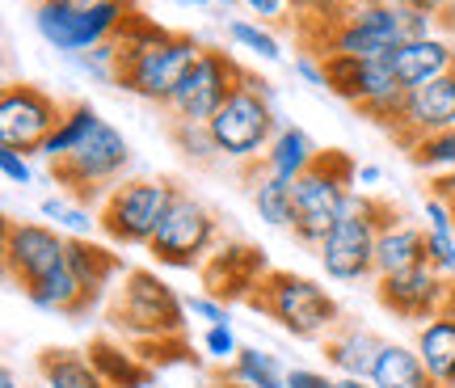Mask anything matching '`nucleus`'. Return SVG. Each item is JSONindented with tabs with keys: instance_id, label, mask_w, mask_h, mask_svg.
<instances>
[{
	"instance_id": "e433bc0d",
	"label": "nucleus",
	"mask_w": 455,
	"mask_h": 388,
	"mask_svg": "<svg viewBox=\"0 0 455 388\" xmlns=\"http://www.w3.org/2000/svg\"><path fill=\"white\" fill-rule=\"evenodd\" d=\"M186 312H190V317H198V321H207V325H224L228 321L224 300H220V295H212V291L186 295Z\"/></svg>"
},
{
	"instance_id": "c756f323",
	"label": "nucleus",
	"mask_w": 455,
	"mask_h": 388,
	"mask_svg": "<svg viewBox=\"0 0 455 388\" xmlns=\"http://www.w3.org/2000/svg\"><path fill=\"white\" fill-rule=\"evenodd\" d=\"M228 38H232V47L258 55L261 64H278V60H283V43H278L261 21H253V17H232V21H228Z\"/></svg>"
},
{
	"instance_id": "cd10ccee",
	"label": "nucleus",
	"mask_w": 455,
	"mask_h": 388,
	"mask_svg": "<svg viewBox=\"0 0 455 388\" xmlns=\"http://www.w3.org/2000/svg\"><path fill=\"white\" fill-rule=\"evenodd\" d=\"M224 376L244 388H287V368L261 346H241V355L228 363Z\"/></svg>"
},
{
	"instance_id": "09e8293b",
	"label": "nucleus",
	"mask_w": 455,
	"mask_h": 388,
	"mask_svg": "<svg viewBox=\"0 0 455 388\" xmlns=\"http://www.w3.org/2000/svg\"><path fill=\"white\" fill-rule=\"evenodd\" d=\"M215 4H220V9H236L241 0H215Z\"/></svg>"
},
{
	"instance_id": "5701e85b",
	"label": "nucleus",
	"mask_w": 455,
	"mask_h": 388,
	"mask_svg": "<svg viewBox=\"0 0 455 388\" xmlns=\"http://www.w3.org/2000/svg\"><path fill=\"white\" fill-rule=\"evenodd\" d=\"M68 266H72L76 279H81L89 308L98 304L101 295H106V287L114 283V275L123 271L118 254H110V249H101V245H93V241H72L68 245Z\"/></svg>"
},
{
	"instance_id": "9b49d317",
	"label": "nucleus",
	"mask_w": 455,
	"mask_h": 388,
	"mask_svg": "<svg viewBox=\"0 0 455 388\" xmlns=\"http://www.w3.org/2000/svg\"><path fill=\"white\" fill-rule=\"evenodd\" d=\"M241 81H244V68L228 51L203 47V55L186 72V81L178 85V93H173V101L164 110L173 114L178 123H212L215 110L232 97V89Z\"/></svg>"
},
{
	"instance_id": "f8f14e48",
	"label": "nucleus",
	"mask_w": 455,
	"mask_h": 388,
	"mask_svg": "<svg viewBox=\"0 0 455 388\" xmlns=\"http://www.w3.org/2000/svg\"><path fill=\"white\" fill-rule=\"evenodd\" d=\"M68 245H72V237H64L47 220H4V271L17 283V291L26 295L55 266H64Z\"/></svg>"
},
{
	"instance_id": "79ce46f5",
	"label": "nucleus",
	"mask_w": 455,
	"mask_h": 388,
	"mask_svg": "<svg viewBox=\"0 0 455 388\" xmlns=\"http://www.w3.org/2000/svg\"><path fill=\"white\" fill-rule=\"evenodd\" d=\"M379 178H384V169H379V165H358V186H375Z\"/></svg>"
},
{
	"instance_id": "603ef678",
	"label": "nucleus",
	"mask_w": 455,
	"mask_h": 388,
	"mask_svg": "<svg viewBox=\"0 0 455 388\" xmlns=\"http://www.w3.org/2000/svg\"><path fill=\"white\" fill-rule=\"evenodd\" d=\"M241 388H244V384H241Z\"/></svg>"
},
{
	"instance_id": "bb28decb",
	"label": "nucleus",
	"mask_w": 455,
	"mask_h": 388,
	"mask_svg": "<svg viewBox=\"0 0 455 388\" xmlns=\"http://www.w3.org/2000/svg\"><path fill=\"white\" fill-rule=\"evenodd\" d=\"M89 359H93L98 372L110 380V388H144L148 380H152V372H148L144 363H140L135 355H127V351L110 338L93 342V346H89Z\"/></svg>"
},
{
	"instance_id": "4be33fe9",
	"label": "nucleus",
	"mask_w": 455,
	"mask_h": 388,
	"mask_svg": "<svg viewBox=\"0 0 455 388\" xmlns=\"http://www.w3.org/2000/svg\"><path fill=\"white\" fill-rule=\"evenodd\" d=\"M367 380L375 388H435L418 346H405V342H384Z\"/></svg>"
},
{
	"instance_id": "6ab92c4d",
	"label": "nucleus",
	"mask_w": 455,
	"mask_h": 388,
	"mask_svg": "<svg viewBox=\"0 0 455 388\" xmlns=\"http://www.w3.org/2000/svg\"><path fill=\"white\" fill-rule=\"evenodd\" d=\"M316 157H321V148H316V140H312L308 131L295 127V123H283L275 131L270 148H266V157H261V169L283 182H299L316 165Z\"/></svg>"
},
{
	"instance_id": "1a4fd4ad",
	"label": "nucleus",
	"mask_w": 455,
	"mask_h": 388,
	"mask_svg": "<svg viewBox=\"0 0 455 388\" xmlns=\"http://www.w3.org/2000/svg\"><path fill=\"white\" fill-rule=\"evenodd\" d=\"M131 21V0H101L93 9H68L60 0H34V30L47 47L72 55L114 43L118 30Z\"/></svg>"
},
{
	"instance_id": "c03bdc74",
	"label": "nucleus",
	"mask_w": 455,
	"mask_h": 388,
	"mask_svg": "<svg viewBox=\"0 0 455 388\" xmlns=\"http://www.w3.org/2000/svg\"><path fill=\"white\" fill-rule=\"evenodd\" d=\"M338 388H375L367 376H338Z\"/></svg>"
},
{
	"instance_id": "412c9836",
	"label": "nucleus",
	"mask_w": 455,
	"mask_h": 388,
	"mask_svg": "<svg viewBox=\"0 0 455 388\" xmlns=\"http://www.w3.org/2000/svg\"><path fill=\"white\" fill-rule=\"evenodd\" d=\"M413 346H418V355H422L435 388H455V312L443 308L439 317H430L418 329Z\"/></svg>"
},
{
	"instance_id": "b1692460",
	"label": "nucleus",
	"mask_w": 455,
	"mask_h": 388,
	"mask_svg": "<svg viewBox=\"0 0 455 388\" xmlns=\"http://www.w3.org/2000/svg\"><path fill=\"white\" fill-rule=\"evenodd\" d=\"M38 376L47 388H110V380L98 372V363L81 351H43Z\"/></svg>"
},
{
	"instance_id": "c9c22d12",
	"label": "nucleus",
	"mask_w": 455,
	"mask_h": 388,
	"mask_svg": "<svg viewBox=\"0 0 455 388\" xmlns=\"http://www.w3.org/2000/svg\"><path fill=\"white\" fill-rule=\"evenodd\" d=\"M0 178L9 182V186H34V165H30V152H21V148H4L0 144Z\"/></svg>"
},
{
	"instance_id": "dca6fc26",
	"label": "nucleus",
	"mask_w": 455,
	"mask_h": 388,
	"mask_svg": "<svg viewBox=\"0 0 455 388\" xmlns=\"http://www.w3.org/2000/svg\"><path fill=\"white\" fill-rule=\"evenodd\" d=\"M392 72L405 89H418V85H430L455 72V34H430V38H413L405 47H396L388 55Z\"/></svg>"
},
{
	"instance_id": "7c9ffc66",
	"label": "nucleus",
	"mask_w": 455,
	"mask_h": 388,
	"mask_svg": "<svg viewBox=\"0 0 455 388\" xmlns=\"http://www.w3.org/2000/svg\"><path fill=\"white\" fill-rule=\"evenodd\" d=\"M169 135H173V148H178L186 161H195V165H212V161H224L220 157V148H215L212 140V127L207 123H169Z\"/></svg>"
},
{
	"instance_id": "9d476101",
	"label": "nucleus",
	"mask_w": 455,
	"mask_h": 388,
	"mask_svg": "<svg viewBox=\"0 0 455 388\" xmlns=\"http://www.w3.org/2000/svg\"><path fill=\"white\" fill-rule=\"evenodd\" d=\"M215 241H220V224L207 211V203H198L195 194L178 186V198L164 211L148 254L161 266H173V271H203L215 254Z\"/></svg>"
},
{
	"instance_id": "20e7f679",
	"label": "nucleus",
	"mask_w": 455,
	"mask_h": 388,
	"mask_svg": "<svg viewBox=\"0 0 455 388\" xmlns=\"http://www.w3.org/2000/svg\"><path fill=\"white\" fill-rule=\"evenodd\" d=\"M207 127H212V140H215V148H220L224 161H236V165L261 161L266 148H270V140H275V131L283 127L278 114H275L270 81L244 72V81L232 89V97L215 110V118Z\"/></svg>"
},
{
	"instance_id": "f3484780",
	"label": "nucleus",
	"mask_w": 455,
	"mask_h": 388,
	"mask_svg": "<svg viewBox=\"0 0 455 388\" xmlns=\"http://www.w3.org/2000/svg\"><path fill=\"white\" fill-rule=\"evenodd\" d=\"M203 271H207V283H212L215 295H244V300L261 287V279L270 275L266 271V249H253V245L220 249Z\"/></svg>"
},
{
	"instance_id": "8fccbe9b",
	"label": "nucleus",
	"mask_w": 455,
	"mask_h": 388,
	"mask_svg": "<svg viewBox=\"0 0 455 388\" xmlns=\"http://www.w3.org/2000/svg\"><path fill=\"white\" fill-rule=\"evenodd\" d=\"M178 4H190V9H198V4H207V0H178Z\"/></svg>"
},
{
	"instance_id": "a18cd8bd",
	"label": "nucleus",
	"mask_w": 455,
	"mask_h": 388,
	"mask_svg": "<svg viewBox=\"0 0 455 388\" xmlns=\"http://www.w3.org/2000/svg\"><path fill=\"white\" fill-rule=\"evenodd\" d=\"M0 388H21V380H17L13 368H4V372H0Z\"/></svg>"
},
{
	"instance_id": "49530a36",
	"label": "nucleus",
	"mask_w": 455,
	"mask_h": 388,
	"mask_svg": "<svg viewBox=\"0 0 455 388\" xmlns=\"http://www.w3.org/2000/svg\"><path fill=\"white\" fill-rule=\"evenodd\" d=\"M60 4H68V9H93V4H101V0H60Z\"/></svg>"
},
{
	"instance_id": "f704fd0d",
	"label": "nucleus",
	"mask_w": 455,
	"mask_h": 388,
	"mask_svg": "<svg viewBox=\"0 0 455 388\" xmlns=\"http://www.w3.org/2000/svg\"><path fill=\"white\" fill-rule=\"evenodd\" d=\"M203 355L212 359V363H232V359L241 355V338H236V329L232 325H207L203 329Z\"/></svg>"
},
{
	"instance_id": "2eb2a0df",
	"label": "nucleus",
	"mask_w": 455,
	"mask_h": 388,
	"mask_svg": "<svg viewBox=\"0 0 455 388\" xmlns=\"http://www.w3.org/2000/svg\"><path fill=\"white\" fill-rule=\"evenodd\" d=\"M451 127H455V72H447L439 81L409 89L401 127L392 131V135H396L401 148L409 152L422 135H439V131H451Z\"/></svg>"
},
{
	"instance_id": "37998d69",
	"label": "nucleus",
	"mask_w": 455,
	"mask_h": 388,
	"mask_svg": "<svg viewBox=\"0 0 455 388\" xmlns=\"http://www.w3.org/2000/svg\"><path fill=\"white\" fill-rule=\"evenodd\" d=\"M413 4H422V9H435V13H455V0H413Z\"/></svg>"
},
{
	"instance_id": "7ed1b4c3",
	"label": "nucleus",
	"mask_w": 455,
	"mask_h": 388,
	"mask_svg": "<svg viewBox=\"0 0 455 388\" xmlns=\"http://www.w3.org/2000/svg\"><path fill=\"white\" fill-rule=\"evenodd\" d=\"M355 182H358V165L338 148H325L316 157V165L295 182V224H291L295 241L308 245V249H321L329 228L338 224L346 207H350Z\"/></svg>"
},
{
	"instance_id": "473e14b6",
	"label": "nucleus",
	"mask_w": 455,
	"mask_h": 388,
	"mask_svg": "<svg viewBox=\"0 0 455 388\" xmlns=\"http://www.w3.org/2000/svg\"><path fill=\"white\" fill-rule=\"evenodd\" d=\"M355 4H371V0H291V9L299 13V21H304V30H308V26L338 21V17H346Z\"/></svg>"
},
{
	"instance_id": "39448f33",
	"label": "nucleus",
	"mask_w": 455,
	"mask_h": 388,
	"mask_svg": "<svg viewBox=\"0 0 455 388\" xmlns=\"http://www.w3.org/2000/svg\"><path fill=\"white\" fill-rule=\"evenodd\" d=\"M388 215L392 207L384 198H371V194L350 198L346 215L329 228V237L316 249V262L325 266V275L333 283L375 279V241H379V228L388 224Z\"/></svg>"
},
{
	"instance_id": "72a5a7b5",
	"label": "nucleus",
	"mask_w": 455,
	"mask_h": 388,
	"mask_svg": "<svg viewBox=\"0 0 455 388\" xmlns=\"http://www.w3.org/2000/svg\"><path fill=\"white\" fill-rule=\"evenodd\" d=\"M426 262L455 283V228H426Z\"/></svg>"
},
{
	"instance_id": "de8ad7c7",
	"label": "nucleus",
	"mask_w": 455,
	"mask_h": 388,
	"mask_svg": "<svg viewBox=\"0 0 455 388\" xmlns=\"http://www.w3.org/2000/svg\"><path fill=\"white\" fill-rule=\"evenodd\" d=\"M212 388H241V384H236V380H228V376H224V380H215Z\"/></svg>"
},
{
	"instance_id": "ea45409f",
	"label": "nucleus",
	"mask_w": 455,
	"mask_h": 388,
	"mask_svg": "<svg viewBox=\"0 0 455 388\" xmlns=\"http://www.w3.org/2000/svg\"><path fill=\"white\" fill-rule=\"evenodd\" d=\"M287 388H338V376L312 372V368H291L287 372Z\"/></svg>"
},
{
	"instance_id": "393cba45",
	"label": "nucleus",
	"mask_w": 455,
	"mask_h": 388,
	"mask_svg": "<svg viewBox=\"0 0 455 388\" xmlns=\"http://www.w3.org/2000/svg\"><path fill=\"white\" fill-rule=\"evenodd\" d=\"M101 123V114L89 106V101H72V106H64V118H60V127L47 135V144L38 148V157L47 165L64 161L68 152H76V148L93 135V127Z\"/></svg>"
},
{
	"instance_id": "f257e3e1",
	"label": "nucleus",
	"mask_w": 455,
	"mask_h": 388,
	"mask_svg": "<svg viewBox=\"0 0 455 388\" xmlns=\"http://www.w3.org/2000/svg\"><path fill=\"white\" fill-rule=\"evenodd\" d=\"M118 68H114V85L127 93L144 97L152 106H169L186 72L195 68L203 55V43L190 34L161 30L156 21L131 13V21L118 30Z\"/></svg>"
},
{
	"instance_id": "3c124183",
	"label": "nucleus",
	"mask_w": 455,
	"mask_h": 388,
	"mask_svg": "<svg viewBox=\"0 0 455 388\" xmlns=\"http://www.w3.org/2000/svg\"><path fill=\"white\" fill-rule=\"evenodd\" d=\"M451 211H455V198H451Z\"/></svg>"
},
{
	"instance_id": "2f4dec72",
	"label": "nucleus",
	"mask_w": 455,
	"mask_h": 388,
	"mask_svg": "<svg viewBox=\"0 0 455 388\" xmlns=\"http://www.w3.org/2000/svg\"><path fill=\"white\" fill-rule=\"evenodd\" d=\"M409 161L426 169L430 178H439L447 169H455V127L451 131H439V135H422L418 144L409 148Z\"/></svg>"
},
{
	"instance_id": "a878e982",
	"label": "nucleus",
	"mask_w": 455,
	"mask_h": 388,
	"mask_svg": "<svg viewBox=\"0 0 455 388\" xmlns=\"http://www.w3.org/2000/svg\"><path fill=\"white\" fill-rule=\"evenodd\" d=\"M249 203H253L261 224H270V228L295 224V182H283L261 169L258 178H253V186H249Z\"/></svg>"
},
{
	"instance_id": "c85d7f7f",
	"label": "nucleus",
	"mask_w": 455,
	"mask_h": 388,
	"mask_svg": "<svg viewBox=\"0 0 455 388\" xmlns=\"http://www.w3.org/2000/svg\"><path fill=\"white\" fill-rule=\"evenodd\" d=\"M38 211H43V220H47V224H55L64 237H72V241H89L93 232H101L98 211H89L84 203H76L72 194H51V198L38 203Z\"/></svg>"
},
{
	"instance_id": "4468645a",
	"label": "nucleus",
	"mask_w": 455,
	"mask_h": 388,
	"mask_svg": "<svg viewBox=\"0 0 455 388\" xmlns=\"http://www.w3.org/2000/svg\"><path fill=\"white\" fill-rule=\"evenodd\" d=\"M451 279L439 275L430 262L422 266H409V271H396V275H379L375 279V300L388 308L392 317L401 321H430L439 317L447 300H451Z\"/></svg>"
},
{
	"instance_id": "4c0bfd02",
	"label": "nucleus",
	"mask_w": 455,
	"mask_h": 388,
	"mask_svg": "<svg viewBox=\"0 0 455 388\" xmlns=\"http://www.w3.org/2000/svg\"><path fill=\"white\" fill-rule=\"evenodd\" d=\"M295 72H299L308 85L325 89V60H321L316 51H299V55H295Z\"/></svg>"
},
{
	"instance_id": "aec40b11",
	"label": "nucleus",
	"mask_w": 455,
	"mask_h": 388,
	"mask_svg": "<svg viewBox=\"0 0 455 388\" xmlns=\"http://www.w3.org/2000/svg\"><path fill=\"white\" fill-rule=\"evenodd\" d=\"M321 346H325V363L338 376H371V363L379 355L384 338H375L371 329H363V325L341 321Z\"/></svg>"
},
{
	"instance_id": "6e6552de",
	"label": "nucleus",
	"mask_w": 455,
	"mask_h": 388,
	"mask_svg": "<svg viewBox=\"0 0 455 388\" xmlns=\"http://www.w3.org/2000/svg\"><path fill=\"white\" fill-rule=\"evenodd\" d=\"M110 317L127 338L164 342L181 338V317H190V312H186V300L164 279H156L152 271H127L123 291L110 304Z\"/></svg>"
},
{
	"instance_id": "a211bd4d",
	"label": "nucleus",
	"mask_w": 455,
	"mask_h": 388,
	"mask_svg": "<svg viewBox=\"0 0 455 388\" xmlns=\"http://www.w3.org/2000/svg\"><path fill=\"white\" fill-rule=\"evenodd\" d=\"M422 262H426V228L409 224L401 211H392L388 224L379 228V241H375V279L422 266Z\"/></svg>"
},
{
	"instance_id": "ddd939ff",
	"label": "nucleus",
	"mask_w": 455,
	"mask_h": 388,
	"mask_svg": "<svg viewBox=\"0 0 455 388\" xmlns=\"http://www.w3.org/2000/svg\"><path fill=\"white\" fill-rule=\"evenodd\" d=\"M60 118H64V101H55L47 89L26 81L4 85V93H0V144L38 157V148L60 127Z\"/></svg>"
},
{
	"instance_id": "0eeeda50",
	"label": "nucleus",
	"mask_w": 455,
	"mask_h": 388,
	"mask_svg": "<svg viewBox=\"0 0 455 388\" xmlns=\"http://www.w3.org/2000/svg\"><path fill=\"white\" fill-rule=\"evenodd\" d=\"M127 169H131L127 135L101 118L98 127H93V135H89L76 152H68L64 161L51 165V178L60 182L76 203H101V198L123 182Z\"/></svg>"
},
{
	"instance_id": "58836bf2",
	"label": "nucleus",
	"mask_w": 455,
	"mask_h": 388,
	"mask_svg": "<svg viewBox=\"0 0 455 388\" xmlns=\"http://www.w3.org/2000/svg\"><path fill=\"white\" fill-rule=\"evenodd\" d=\"M241 4L253 13V21H261V26H266V21H283L287 9H291V0H241Z\"/></svg>"
},
{
	"instance_id": "423d86ee",
	"label": "nucleus",
	"mask_w": 455,
	"mask_h": 388,
	"mask_svg": "<svg viewBox=\"0 0 455 388\" xmlns=\"http://www.w3.org/2000/svg\"><path fill=\"white\" fill-rule=\"evenodd\" d=\"M178 186L164 178H123L106 198L98 203V228L101 237L114 245H131V249H148L156 228H161L164 211L173 207Z\"/></svg>"
},
{
	"instance_id": "f03ea898",
	"label": "nucleus",
	"mask_w": 455,
	"mask_h": 388,
	"mask_svg": "<svg viewBox=\"0 0 455 388\" xmlns=\"http://www.w3.org/2000/svg\"><path fill=\"white\" fill-rule=\"evenodd\" d=\"M249 308L299 342H325L341 325V308L316 279L295 271H270L261 287L249 295Z\"/></svg>"
},
{
	"instance_id": "a19ab883",
	"label": "nucleus",
	"mask_w": 455,
	"mask_h": 388,
	"mask_svg": "<svg viewBox=\"0 0 455 388\" xmlns=\"http://www.w3.org/2000/svg\"><path fill=\"white\" fill-rule=\"evenodd\" d=\"M430 194H439V198L451 203L455 198V169H447V174H439V178H430Z\"/></svg>"
}]
</instances>
